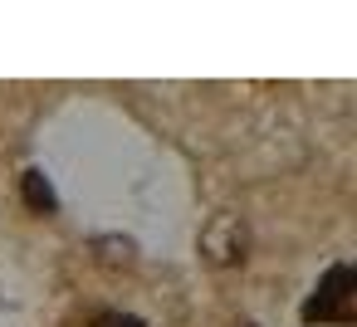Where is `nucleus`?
<instances>
[{
	"label": "nucleus",
	"mask_w": 357,
	"mask_h": 327,
	"mask_svg": "<svg viewBox=\"0 0 357 327\" xmlns=\"http://www.w3.org/2000/svg\"><path fill=\"white\" fill-rule=\"evenodd\" d=\"M303 322H337V327L352 322V269L347 264H333L323 273V283L303 303Z\"/></svg>",
	"instance_id": "f257e3e1"
},
{
	"label": "nucleus",
	"mask_w": 357,
	"mask_h": 327,
	"mask_svg": "<svg viewBox=\"0 0 357 327\" xmlns=\"http://www.w3.org/2000/svg\"><path fill=\"white\" fill-rule=\"evenodd\" d=\"M201 249L215 259V264H235L245 259V225L235 215H215V225L201 234Z\"/></svg>",
	"instance_id": "f03ea898"
},
{
	"label": "nucleus",
	"mask_w": 357,
	"mask_h": 327,
	"mask_svg": "<svg viewBox=\"0 0 357 327\" xmlns=\"http://www.w3.org/2000/svg\"><path fill=\"white\" fill-rule=\"evenodd\" d=\"M25 205H30L35 215H54V210H59V196H54V186L45 181V171H25Z\"/></svg>",
	"instance_id": "7ed1b4c3"
},
{
	"label": "nucleus",
	"mask_w": 357,
	"mask_h": 327,
	"mask_svg": "<svg viewBox=\"0 0 357 327\" xmlns=\"http://www.w3.org/2000/svg\"><path fill=\"white\" fill-rule=\"evenodd\" d=\"M89 327H142V322H137L132 312H98Z\"/></svg>",
	"instance_id": "20e7f679"
}]
</instances>
